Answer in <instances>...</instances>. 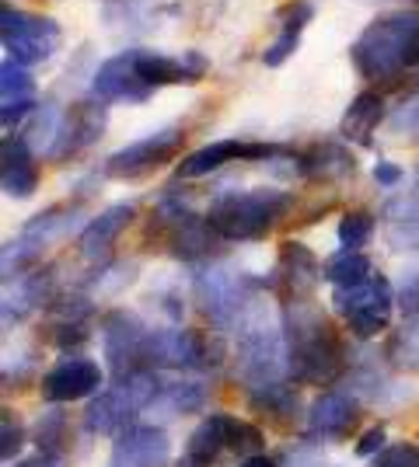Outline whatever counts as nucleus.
I'll return each instance as SVG.
<instances>
[{
    "mask_svg": "<svg viewBox=\"0 0 419 467\" xmlns=\"http://www.w3.org/2000/svg\"><path fill=\"white\" fill-rule=\"evenodd\" d=\"M350 53L367 80L399 84V78L405 74L419 78V7L392 11L384 18L371 21Z\"/></svg>",
    "mask_w": 419,
    "mask_h": 467,
    "instance_id": "nucleus-1",
    "label": "nucleus"
},
{
    "mask_svg": "<svg viewBox=\"0 0 419 467\" xmlns=\"http://www.w3.org/2000/svg\"><path fill=\"white\" fill-rule=\"evenodd\" d=\"M238 377L248 394H259L283 384V373L290 370V352L283 346V331L266 314V307H245L238 317Z\"/></svg>",
    "mask_w": 419,
    "mask_h": 467,
    "instance_id": "nucleus-2",
    "label": "nucleus"
},
{
    "mask_svg": "<svg viewBox=\"0 0 419 467\" xmlns=\"http://www.w3.org/2000/svg\"><path fill=\"white\" fill-rule=\"evenodd\" d=\"M287 352L290 373L311 384L332 380L342 367V346L332 325L304 300H294V307L287 311Z\"/></svg>",
    "mask_w": 419,
    "mask_h": 467,
    "instance_id": "nucleus-3",
    "label": "nucleus"
},
{
    "mask_svg": "<svg viewBox=\"0 0 419 467\" xmlns=\"http://www.w3.org/2000/svg\"><path fill=\"white\" fill-rule=\"evenodd\" d=\"M290 210V195L277 189H256V192L224 195L210 210V227L224 241H256Z\"/></svg>",
    "mask_w": 419,
    "mask_h": 467,
    "instance_id": "nucleus-4",
    "label": "nucleus"
},
{
    "mask_svg": "<svg viewBox=\"0 0 419 467\" xmlns=\"http://www.w3.org/2000/svg\"><path fill=\"white\" fill-rule=\"evenodd\" d=\"M161 384L154 373L140 370L130 377H116L112 388H105L91 401V409L84 415V426L101 436H120L143 409H151L158 401Z\"/></svg>",
    "mask_w": 419,
    "mask_h": 467,
    "instance_id": "nucleus-5",
    "label": "nucleus"
},
{
    "mask_svg": "<svg viewBox=\"0 0 419 467\" xmlns=\"http://www.w3.org/2000/svg\"><path fill=\"white\" fill-rule=\"evenodd\" d=\"M392 304H395L392 286L378 273L357 283V286H336V311L346 317L350 331L360 338H371V335L388 328Z\"/></svg>",
    "mask_w": 419,
    "mask_h": 467,
    "instance_id": "nucleus-6",
    "label": "nucleus"
},
{
    "mask_svg": "<svg viewBox=\"0 0 419 467\" xmlns=\"http://www.w3.org/2000/svg\"><path fill=\"white\" fill-rule=\"evenodd\" d=\"M0 18H4V46H7V53L15 63L21 67H32V63H42V59H49L57 53V46H60V25L53 18H42V15H25L18 7H11V4H4V11H0Z\"/></svg>",
    "mask_w": 419,
    "mask_h": 467,
    "instance_id": "nucleus-7",
    "label": "nucleus"
},
{
    "mask_svg": "<svg viewBox=\"0 0 419 467\" xmlns=\"http://www.w3.org/2000/svg\"><path fill=\"white\" fill-rule=\"evenodd\" d=\"M147 328L140 325L130 311H112L101 321V349L105 359L116 377H130L140 373V367L147 363Z\"/></svg>",
    "mask_w": 419,
    "mask_h": 467,
    "instance_id": "nucleus-8",
    "label": "nucleus"
},
{
    "mask_svg": "<svg viewBox=\"0 0 419 467\" xmlns=\"http://www.w3.org/2000/svg\"><path fill=\"white\" fill-rule=\"evenodd\" d=\"M248 279L231 269H220V265H210L196 275V296H200L206 317L217 325V328H227L235 325L241 314H245V304H248Z\"/></svg>",
    "mask_w": 419,
    "mask_h": 467,
    "instance_id": "nucleus-9",
    "label": "nucleus"
},
{
    "mask_svg": "<svg viewBox=\"0 0 419 467\" xmlns=\"http://www.w3.org/2000/svg\"><path fill=\"white\" fill-rule=\"evenodd\" d=\"M182 137H185V133H182L179 126L147 133L143 140H137V143H130V147H122V150H116V154L109 157V161H105V175H112V178L147 175V171H154L164 161H172V157L179 154Z\"/></svg>",
    "mask_w": 419,
    "mask_h": 467,
    "instance_id": "nucleus-10",
    "label": "nucleus"
},
{
    "mask_svg": "<svg viewBox=\"0 0 419 467\" xmlns=\"http://www.w3.org/2000/svg\"><path fill=\"white\" fill-rule=\"evenodd\" d=\"M172 457V440L158 426L122 429L112 443L109 467H164Z\"/></svg>",
    "mask_w": 419,
    "mask_h": 467,
    "instance_id": "nucleus-11",
    "label": "nucleus"
},
{
    "mask_svg": "<svg viewBox=\"0 0 419 467\" xmlns=\"http://www.w3.org/2000/svg\"><path fill=\"white\" fill-rule=\"evenodd\" d=\"M273 154H277V147H269V143L217 140V143H210V147H200V150H193L189 157H182L179 178H200V175H210V171L224 168L227 161H266V157H273Z\"/></svg>",
    "mask_w": 419,
    "mask_h": 467,
    "instance_id": "nucleus-12",
    "label": "nucleus"
},
{
    "mask_svg": "<svg viewBox=\"0 0 419 467\" xmlns=\"http://www.w3.org/2000/svg\"><path fill=\"white\" fill-rule=\"evenodd\" d=\"M91 88L105 101H133V105L147 101V95H151V84H143V78L137 74V53L105 59L91 80Z\"/></svg>",
    "mask_w": 419,
    "mask_h": 467,
    "instance_id": "nucleus-13",
    "label": "nucleus"
},
{
    "mask_svg": "<svg viewBox=\"0 0 419 467\" xmlns=\"http://www.w3.org/2000/svg\"><path fill=\"white\" fill-rule=\"evenodd\" d=\"M101 384V367L91 363V359H67L60 367L42 377V398L46 401H78V398H88L95 394Z\"/></svg>",
    "mask_w": 419,
    "mask_h": 467,
    "instance_id": "nucleus-14",
    "label": "nucleus"
},
{
    "mask_svg": "<svg viewBox=\"0 0 419 467\" xmlns=\"http://www.w3.org/2000/svg\"><path fill=\"white\" fill-rule=\"evenodd\" d=\"M147 363L151 367H168V370H189L203 363L200 335L185 328H161L147 338Z\"/></svg>",
    "mask_w": 419,
    "mask_h": 467,
    "instance_id": "nucleus-15",
    "label": "nucleus"
},
{
    "mask_svg": "<svg viewBox=\"0 0 419 467\" xmlns=\"http://www.w3.org/2000/svg\"><path fill=\"white\" fill-rule=\"evenodd\" d=\"M4 192L11 199H28L39 189V168H36V150L21 137L4 140V168H0Z\"/></svg>",
    "mask_w": 419,
    "mask_h": 467,
    "instance_id": "nucleus-16",
    "label": "nucleus"
},
{
    "mask_svg": "<svg viewBox=\"0 0 419 467\" xmlns=\"http://www.w3.org/2000/svg\"><path fill=\"white\" fill-rule=\"evenodd\" d=\"M101 126H105V116H101L99 105H88V101L74 105L63 116V133L57 140L53 157H74L78 150H84L88 143H95L101 137Z\"/></svg>",
    "mask_w": 419,
    "mask_h": 467,
    "instance_id": "nucleus-17",
    "label": "nucleus"
},
{
    "mask_svg": "<svg viewBox=\"0 0 419 467\" xmlns=\"http://www.w3.org/2000/svg\"><path fill=\"white\" fill-rule=\"evenodd\" d=\"M137 216V206L133 202H120V206H109L101 216H95L84 231H80V254L84 258H99L112 248V241L126 231V223Z\"/></svg>",
    "mask_w": 419,
    "mask_h": 467,
    "instance_id": "nucleus-18",
    "label": "nucleus"
},
{
    "mask_svg": "<svg viewBox=\"0 0 419 467\" xmlns=\"http://www.w3.org/2000/svg\"><path fill=\"white\" fill-rule=\"evenodd\" d=\"M308 422H311L315 436L336 440V436H346L353 429V422H357V405L346 394H340V390H329V394H321L319 401L311 405Z\"/></svg>",
    "mask_w": 419,
    "mask_h": 467,
    "instance_id": "nucleus-19",
    "label": "nucleus"
},
{
    "mask_svg": "<svg viewBox=\"0 0 419 467\" xmlns=\"http://www.w3.org/2000/svg\"><path fill=\"white\" fill-rule=\"evenodd\" d=\"M381 119H384V98L378 91H360L342 116L340 133L346 140H353L357 147H371V137H374Z\"/></svg>",
    "mask_w": 419,
    "mask_h": 467,
    "instance_id": "nucleus-20",
    "label": "nucleus"
},
{
    "mask_svg": "<svg viewBox=\"0 0 419 467\" xmlns=\"http://www.w3.org/2000/svg\"><path fill=\"white\" fill-rule=\"evenodd\" d=\"M279 18H283V25H279V36L273 39V46L262 53V63H266V67H279L283 59L298 49L304 25L315 18V7H311L308 0H294V4H287V7H283V15H279Z\"/></svg>",
    "mask_w": 419,
    "mask_h": 467,
    "instance_id": "nucleus-21",
    "label": "nucleus"
},
{
    "mask_svg": "<svg viewBox=\"0 0 419 467\" xmlns=\"http://www.w3.org/2000/svg\"><path fill=\"white\" fill-rule=\"evenodd\" d=\"M353 154L342 150L340 143H321L311 154L300 157V171L311 182H340V178L353 175Z\"/></svg>",
    "mask_w": 419,
    "mask_h": 467,
    "instance_id": "nucleus-22",
    "label": "nucleus"
},
{
    "mask_svg": "<svg viewBox=\"0 0 419 467\" xmlns=\"http://www.w3.org/2000/svg\"><path fill=\"white\" fill-rule=\"evenodd\" d=\"M189 464L193 467H214L227 453V432H224V415H210L193 436H189Z\"/></svg>",
    "mask_w": 419,
    "mask_h": 467,
    "instance_id": "nucleus-23",
    "label": "nucleus"
},
{
    "mask_svg": "<svg viewBox=\"0 0 419 467\" xmlns=\"http://www.w3.org/2000/svg\"><path fill=\"white\" fill-rule=\"evenodd\" d=\"M279 265H283V275L294 283V300H298V293L311 290L321 275L319 258L308 252L304 244H298V241H287V244L279 248Z\"/></svg>",
    "mask_w": 419,
    "mask_h": 467,
    "instance_id": "nucleus-24",
    "label": "nucleus"
},
{
    "mask_svg": "<svg viewBox=\"0 0 419 467\" xmlns=\"http://www.w3.org/2000/svg\"><path fill=\"white\" fill-rule=\"evenodd\" d=\"M321 275L332 283V286H357L363 279H371L374 275V265H371V258L360 252H346L342 248L340 254H332L329 262H325V269Z\"/></svg>",
    "mask_w": 419,
    "mask_h": 467,
    "instance_id": "nucleus-25",
    "label": "nucleus"
},
{
    "mask_svg": "<svg viewBox=\"0 0 419 467\" xmlns=\"http://www.w3.org/2000/svg\"><path fill=\"white\" fill-rule=\"evenodd\" d=\"M63 116L53 101H46L39 109V116L32 119V126H28V137H21L32 150H46V154H53L57 150V140L63 133Z\"/></svg>",
    "mask_w": 419,
    "mask_h": 467,
    "instance_id": "nucleus-26",
    "label": "nucleus"
},
{
    "mask_svg": "<svg viewBox=\"0 0 419 467\" xmlns=\"http://www.w3.org/2000/svg\"><path fill=\"white\" fill-rule=\"evenodd\" d=\"M203 401H206L203 384H172L161 390L151 409H161L164 415H189V411H200Z\"/></svg>",
    "mask_w": 419,
    "mask_h": 467,
    "instance_id": "nucleus-27",
    "label": "nucleus"
},
{
    "mask_svg": "<svg viewBox=\"0 0 419 467\" xmlns=\"http://www.w3.org/2000/svg\"><path fill=\"white\" fill-rule=\"evenodd\" d=\"M224 432H227V453H238L241 461L256 457L262 450V432L248 422H241V419L224 415Z\"/></svg>",
    "mask_w": 419,
    "mask_h": 467,
    "instance_id": "nucleus-28",
    "label": "nucleus"
},
{
    "mask_svg": "<svg viewBox=\"0 0 419 467\" xmlns=\"http://www.w3.org/2000/svg\"><path fill=\"white\" fill-rule=\"evenodd\" d=\"M374 237V216L363 213V210H353L340 220V244L346 252H360L367 241Z\"/></svg>",
    "mask_w": 419,
    "mask_h": 467,
    "instance_id": "nucleus-29",
    "label": "nucleus"
},
{
    "mask_svg": "<svg viewBox=\"0 0 419 467\" xmlns=\"http://www.w3.org/2000/svg\"><path fill=\"white\" fill-rule=\"evenodd\" d=\"M0 91H4V101H25L36 91V80H32V74L21 63L4 59V67H0Z\"/></svg>",
    "mask_w": 419,
    "mask_h": 467,
    "instance_id": "nucleus-30",
    "label": "nucleus"
},
{
    "mask_svg": "<svg viewBox=\"0 0 419 467\" xmlns=\"http://www.w3.org/2000/svg\"><path fill=\"white\" fill-rule=\"evenodd\" d=\"M392 356L399 359L402 367L419 370V314L413 321L402 325V331L395 335V342H392Z\"/></svg>",
    "mask_w": 419,
    "mask_h": 467,
    "instance_id": "nucleus-31",
    "label": "nucleus"
},
{
    "mask_svg": "<svg viewBox=\"0 0 419 467\" xmlns=\"http://www.w3.org/2000/svg\"><path fill=\"white\" fill-rule=\"evenodd\" d=\"M378 467H419V447L413 443H395L378 457Z\"/></svg>",
    "mask_w": 419,
    "mask_h": 467,
    "instance_id": "nucleus-32",
    "label": "nucleus"
},
{
    "mask_svg": "<svg viewBox=\"0 0 419 467\" xmlns=\"http://www.w3.org/2000/svg\"><path fill=\"white\" fill-rule=\"evenodd\" d=\"M392 244L402 248V252H419V216L413 220H402L399 227H392Z\"/></svg>",
    "mask_w": 419,
    "mask_h": 467,
    "instance_id": "nucleus-33",
    "label": "nucleus"
},
{
    "mask_svg": "<svg viewBox=\"0 0 419 467\" xmlns=\"http://www.w3.org/2000/svg\"><path fill=\"white\" fill-rule=\"evenodd\" d=\"M21 440H25V432H21L18 419H11V411H4V443H0V457L11 461L21 450Z\"/></svg>",
    "mask_w": 419,
    "mask_h": 467,
    "instance_id": "nucleus-34",
    "label": "nucleus"
},
{
    "mask_svg": "<svg viewBox=\"0 0 419 467\" xmlns=\"http://www.w3.org/2000/svg\"><path fill=\"white\" fill-rule=\"evenodd\" d=\"M392 126L395 130H409V133H419V98H409L405 105H402L395 119H392Z\"/></svg>",
    "mask_w": 419,
    "mask_h": 467,
    "instance_id": "nucleus-35",
    "label": "nucleus"
},
{
    "mask_svg": "<svg viewBox=\"0 0 419 467\" xmlns=\"http://www.w3.org/2000/svg\"><path fill=\"white\" fill-rule=\"evenodd\" d=\"M395 300H399L402 311L413 314V317H416V314H419V273H416V275H409V279L402 283V290H399V296H395Z\"/></svg>",
    "mask_w": 419,
    "mask_h": 467,
    "instance_id": "nucleus-36",
    "label": "nucleus"
},
{
    "mask_svg": "<svg viewBox=\"0 0 419 467\" xmlns=\"http://www.w3.org/2000/svg\"><path fill=\"white\" fill-rule=\"evenodd\" d=\"M402 168L399 164H392V161H378L374 164V182L378 185H384V189H395V185H402Z\"/></svg>",
    "mask_w": 419,
    "mask_h": 467,
    "instance_id": "nucleus-37",
    "label": "nucleus"
},
{
    "mask_svg": "<svg viewBox=\"0 0 419 467\" xmlns=\"http://www.w3.org/2000/svg\"><path fill=\"white\" fill-rule=\"evenodd\" d=\"M32 109H36V98H25V101H4L0 119H4V126H11V122H18L21 116H28Z\"/></svg>",
    "mask_w": 419,
    "mask_h": 467,
    "instance_id": "nucleus-38",
    "label": "nucleus"
},
{
    "mask_svg": "<svg viewBox=\"0 0 419 467\" xmlns=\"http://www.w3.org/2000/svg\"><path fill=\"white\" fill-rule=\"evenodd\" d=\"M381 447H384V429L374 426V429H367V432H363V440L357 443V453L360 457H374Z\"/></svg>",
    "mask_w": 419,
    "mask_h": 467,
    "instance_id": "nucleus-39",
    "label": "nucleus"
},
{
    "mask_svg": "<svg viewBox=\"0 0 419 467\" xmlns=\"http://www.w3.org/2000/svg\"><path fill=\"white\" fill-rule=\"evenodd\" d=\"M15 467H67V464H63L57 453H36V457H28V461H21Z\"/></svg>",
    "mask_w": 419,
    "mask_h": 467,
    "instance_id": "nucleus-40",
    "label": "nucleus"
},
{
    "mask_svg": "<svg viewBox=\"0 0 419 467\" xmlns=\"http://www.w3.org/2000/svg\"><path fill=\"white\" fill-rule=\"evenodd\" d=\"M241 467H277V464H273L266 453H256V457H248V461H245Z\"/></svg>",
    "mask_w": 419,
    "mask_h": 467,
    "instance_id": "nucleus-41",
    "label": "nucleus"
}]
</instances>
